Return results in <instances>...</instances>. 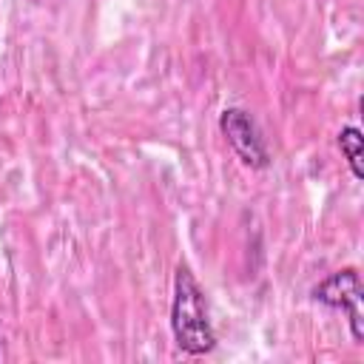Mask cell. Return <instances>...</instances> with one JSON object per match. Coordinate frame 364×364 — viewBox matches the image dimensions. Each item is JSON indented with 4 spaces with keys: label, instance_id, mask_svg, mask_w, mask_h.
<instances>
[{
    "label": "cell",
    "instance_id": "6da1fadb",
    "mask_svg": "<svg viewBox=\"0 0 364 364\" xmlns=\"http://www.w3.org/2000/svg\"><path fill=\"white\" fill-rule=\"evenodd\" d=\"M171 330L176 347L191 355H205L216 347V333L208 316V301L193 279V273L179 264L173 276V301H171Z\"/></svg>",
    "mask_w": 364,
    "mask_h": 364
},
{
    "label": "cell",
    "instance_id": "7a4b0ae2",
    "mask_svg": "<svg viewBox=\"0 0 364 364\" xmlns=\"http://www.w3.org/2000/svg\"><path fill=\"white\" fill-rule=\"evenodd\" d=\"M313 301L333 307V310H344L347 321H350V333L353 341L361 344L364 341V316H361V301H364V287H361V276L355 267H344L333 276H327L324 282H318L310 290Z\"/></svg>",
    "mask_w": 364,
    "mask_h": 364
},
{
    "label": "cell",
    "instance_id": "3957f363",
    "mask_svg": "<svg viewBox=\"0 0 364 364\" xmlns=\"http://www.w3.org/2000/svg\"><path fill=\"white\" fill-rule=\"evenodd\" d=\"M219 128L233 148V154L247 165V168H267L270 154L264 145V136L256 125V119L245 108H225L219 114Z\"/></svg>",
    "mask_w": 364,
    "mask_h": 364
},
{
    "label": "cell",
    "instance_id": "277c9868",
    "mask_svg": "<svg viewBox=\"0 0 364 364\" xmlns=\"http://www.w3.org/2000/svg\"><path fill=\"white\" fill-rule=\"evenodd\" d=\"M338 148H341V156L347 159L350 171L355 179H364V168H361V154H364V136L355 125H344L338 131Z\"/></svg>",
    "mask_w": 364,
    "mask_h": 364
}]
</instances>
